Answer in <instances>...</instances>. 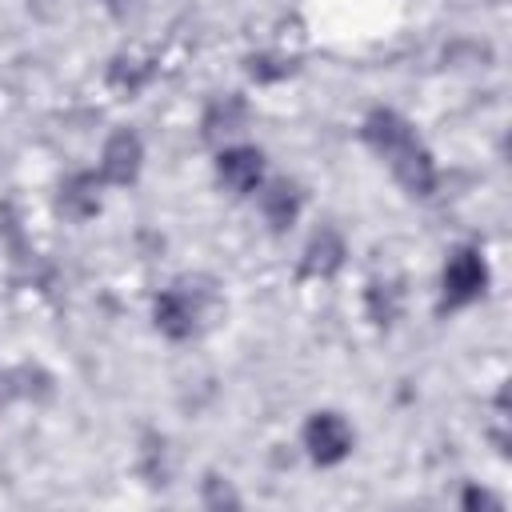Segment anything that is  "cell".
Returning <instances> with one entry per match:
<instances>
[{"label": "cell", "instance_id": "1", "mask_svg": "<svg viewBox=\"0 0 512 512\" xmlns=\"http://www.w3.org/2000/svg\"><path fill=\"white\" fill-rule=\"evenodd\" d=\"M208 308H216V292L212 288H196V280H180L168 292L156 296V328L172 340H188L200 332Z\"/></svg>", "mask_w": 512, "mask_h": 512}, {"label": "cell", "instance_id": "2", "mask_svg": "<svg viewBox=\"0 0 512 512\" xmlns=\"http://www.w3.org/2000/svg\"><path fill=\"white\" fill-rule=\"evenodd\" d=\"M484 288H488V264H484L480 248H472V244L456 248L444 264V300H440V308H464L476 296H484Z\"/></svg>", "mask_w": 512, "mask_h": 512}, {"label": "cell", "instance_id": "3", "mask_svg": "<svg viewBox=\"0 0 512 512\" xmlns=\"http://www.w3.org/2000/svg\"><path fill=\"white\" fill-rule=\"evenodd\" d=\"M360 136H364V144H368L376 156H384L388 164H396L408 148L420 144V140L412 136L408 120H404L400 112H392V108H372L368 120H364V128H360Z\"/></svg>", "mask_w": 512, "mask_h": 512}, {"label": "cell", "instance_id": "4", "mask_svg": "<svg viewBox=\"0 0 512 512\" xmlns=\"http://www.w3.org/2000/svg\"><path fill=\"white\" fill-rule=\"evenodd\" d=\"M352 440L356 436H352L348 420L336 416V412H316L304 424V448L316 464H340L352 452Z\"/></svg>", "mask_w": 512, "mask_h": 512}, {"label": "cell", "instance_id": "5", "mask_svg": "<svg viewBox=\"0 0 512 512\" xmlns=\"http://www.w3.org/2000/svg\"><path fill=\"white\" fill-rule=\"evenodd\" d=\"M140 164H144V144L136 132L120 128L108 136L104 144V156H100V176L108 184H132L140 176Z\"/></svg>", "mask_w": 512, "mask_h": 512}, {"label": "cell", "instance_id": "6", "mask_svg": "<svg viewBox=\"0 0 512 512\" xmlns=\"http://www.w3.org/2000/svg\"><path fill=\"white\" fill-rule=\"evenodd\" d=\"M216 176H220V184H224L228 192H236V196L252 192V188L260 184V176H264V156H260V148H252V144L224 148V152L216 156Z\"/></svg>", "mask_w": 512, "mask_h": 512}, {"label": "cell", "instance_id": "7", "mask_svg": "<svg viewBox=\"0 0 512 512\" xmlns=\"http://www.w3.org/2000/svg\"><path fill=\"white\" fill-rule=\"evenodd\" d=\"M340 264H344V240H340L332 228H320V232L308 240V248H304L300 272H304V276H316V280H328Z\"/></svg>", "mask_w": 512, "mask_h": 512}, {"label": "cell", "instance_id": "8", "mask_svg": "<svg viewBox=\"0 0 512 512\" xmlns=\"http://www.w3.org/2000/svg\"><path fill=\"white\" fill-rule=\"evenodd\" d=\"M392 176H396V180L404 184V192H412V196H428V192L436 188V164H432V156H428L424 144L408 148V152L392 164Z\"/></svg>", "mask_w": 512, "mask_h": 512}, {"label": "cell", "instance_id": "9", "mask_svg": "<svg viewBox=\"0 0 512 512\" xmlns=\"http://www.w3.org/2000/svg\"><path fill=\"white\" fill-rule=\"evenodd\" d=\"M96 208H100L96 176L76 172V176H68V180L60 184V212H64V216H72V220H88V216H96Z\"/></svg>", "mask_w": 512, "mask_h": 512}, {"label": "cell", "instance_id": "10", "mask_svg": "<svg viewBox=\"0 0 512 512\" xmlns=\"http://www.w3.org/2000/svg\"><path fill=\"white\" fill-rule=\"evenodd\" d=\"M260 208H264V220H268L276 232H288V228L296 224V216H300V192H296V184L276 180V184L260 196Z\"/></svg>", "mask_w": 512, "mask_h": 512}, {"label": "cell", "instance_id": "11", "mask_svg": "<svg viewBox=\"0 0 512 512\" xmlns=\"http://www.w3.org/2000/svg\"><path fill=\"white\" fill-rule=\"evenodd\" d=\"M148 76H152V64H140V60H132V56H116L112 68H108V84H112L116 92H124V96L140 92V88L148 84Z\"/></svg>", "mask_w": 512, "mask_h": 512}, {"label": "cell", "instance_id": "12", "mask_svg": "<svg viewBox=\"0 0 512 512\" xmlns=\"http://www.w3.org/2000/svg\"><path fill=\"white\" fill-rule=\"evenodd\" d=\"M240 124H244V100L224 96V100H216V104L208 108V116H204V136L216 140L220 132H236Z\"/></svg>", "mask_w": 512, "mask_h": 512}, {"label": "cell", "instance_id": "13", "mask_svg": "<svg viewBox=\"0 0 512 512\" xmlns=\"http://www.w3.org/2000/svg\"><path fill=\"white\" fill-rule=\"evenodd\" d=\"M292 72V60H284V56H268V52H260V56H248V76L256 80V84H272V80H284Z\"/></svg>", "mask_w": 512, "mask_h": 512}, {"label": "cell", "instance_id": "14", "mask_svg": "<svg viewBox=\"0 0 512 512\" xmlns=\"http://www.w3.org/2000/svg\"><path fill=\"white\" fill-rule=\"evenodd\" d=\"M368 312L376 324H388L396 316V288L392 284H372L368 288Z\"/></svg>", "mask_w": 512, "mask_h": 512}, {"label": "cell", "instance_id": "15", "mask_svg": "<svg viewBox=\"0 0 512 512\" xmlns=\"http://www.w3.org/2000/svg\"><path fill=\"white\" fill-rule=\"evenodd\" d=\"M204 504H208V508H224V504H232V508H236V504H240V496L228 488V480L208 476V480H204Z\"/></svg>", "mask_w": 512, "mask_h": 512}, {"label": "cell", "instance_id": "16", "mask_svg": "<svg viewBox=\"0 0 512 512\" xmlns=\"http://www.w3.org/2000/svg\"><path fill=\"white\" fill-rule=\"evenodd\" d=\"M460 504L464 508H500V496H492L488 488H464Z\"/></svg>", "mask_w": 512, "mask_h": 512}]
</instances>
